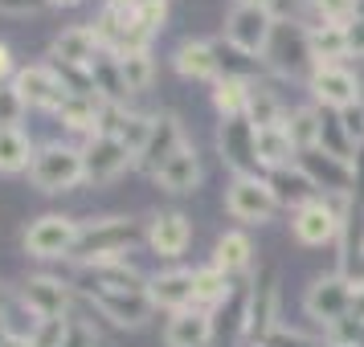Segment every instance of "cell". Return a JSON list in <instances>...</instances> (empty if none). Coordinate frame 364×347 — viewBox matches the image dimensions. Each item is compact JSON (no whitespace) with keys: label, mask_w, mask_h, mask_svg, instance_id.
<instances>
[{"label":"cell","mask_w":364,"mask_h":347,"mask_svg":"<svg viewBox=\"0 0 364 347\" xmlns=\"http://www.w3.org/2000/svg\"><path fill=\"white\" fill-rule=\"evenodd\" d=\"M135 241H139V221H132V216H95L78 229V246H74L70 258L82 270L107 262H127Z\"/></svg>","instance_id":"obj_1"},{"label":"cell","mask_w":364,"mask_h":347,"mask_svg":"<svg viewBox=\"0 0 364 347\" xmlns=\"http://www.w3.org/2000/svg\"><path fill=\"white\" fill-rule=\"evenodd\" d=\"M29 180H33L37 192H74L78 184H86L82 148H70V143L37 148L33 164H29Z\"/></svg>","instance_id":"obj_2"},{"label":"cell","mask_w":364,"mask_h":347,"mask_svg":"<svg viewBox=\"0 0 364 347\" xmlns=\"http://www.w3.org/2000/svg\"><path fill=\"white\" fill-rule=\"evenodd\" d=\"M78 229H82V221H74V216H66V213L37 216L33 225L25 229V253L37 258V262H58V258H70L74 246H78Z\"/></svg>","instance_id":"obj_3"},{"label":"cell","mask_w":364,"mask_h":347,"mask_svg":"<svg viewBox=\"0 0 364 347\" xmlns=\"http://www.w3.org/2000/svg\"><path fill=\"white\" fill-rule=\"evenodd\" d=\"M262 57H266V66L287 74V78H299L307 66H315L307 29H303L299 21H274V33H270V41H266Z\"/></svg>","instance_id":"obj_4"},{"label":"cell","mask_w":364,"mask_h":347,"mask_svg":"<svg viewBox=\"0 0 364 347\" xmlns=\"http://www.w3.org/2000/svg\"><path fill=\"white\" fill-rule=\"evenodd\" d=\"M127 167H135V151L127 148V143H119L115 135H90L82 148V172H86V184H95V188H102V184H115Z\"/></svg>","instance_id":"obj_5"},{"label":"cell","mask_w":364,"mask_h":347,"mask_svg":"<svg viewBox=\"0 0 364 347\" xmlns=\"http://www.w3.org/2000/svg\"><path fill=\"white\" fill-rule=\"evenodd\" d=\"M279 209V200L270 192V184L258 176H233V184L225 188V213L242 225H266Z\"/></svg>","instance_id":"obj_6"},{"label":"cell","mask_w":364,"mask_h":347,"mask_svg":"<svg viewBox=\"0 0 364 347\" xmlns=\"http://www.w3.org/2000/svg\"><path fill=\"white\" fill-rule=\"evenodd\" d=\"M352 307H356V282L348 274H328V278H315L311 290H307V311L319 319V323H344L352 319Z\"/></svg>","instance_id":"obj_7"},{"label":"cell","mask_w":364,"mask_h":347,"mask_svg":"<svg viewBox=\"0 0 364 347\" xmlns=\"http://www.w3.org/2000/svg\"><path fill=\"white\" fill-rule=\"evenodd\" d=\"M274 33V17L266 9H250V4H233L225 17V45H233L237 53H246L258 62V53L266 50V41Z\"/></svg>","instance_id":"obj_8"},{"label":"cell","mask_w":364,"mask_h":347,"mask_svg":"<svg viewBox=\"0 0 364 347\" xmlns=\"http://www.w3.org/2000/svg\"><path fill=\"white\" fill-rule=\"evenodd\" d=\"M340 229H344V209L328 197L307 200L291 221V233H295L299 246H328L340 237Z\"/></svg>","instance_id":"obj_9"},{"label":"cell","mask_w":364,"mask_h":347,"mask_svg":"<svg viewBox=\"0 0 364 347\" xmlns=\"http://www.w3.org/2000/svg\"><path fill=\"white\" fill-rule=\"evenodd\" d=\"M86 298L95 302V311L107 319V323H115V327H144L151 319V298L148 290H86Z\"/></svg>","instance_id":"obj_10"},{"label":"cell","mask_w":364,"mask_h":347,"mask_svg":"<svg viewBox=\"0 0 364 347\" xmlns=\"http://www.w3.org/2000/svg\"><path fill=\"white\" fill-rule=\"evenodd\" d=\"M13 86H17V94L25 106H33V111H50L58 115V106L70 99L66 86L58 82V74H53L50 62H37V66H21L13 74Z\"/></svg>","instance_id":"obj_11"},{"label":"cell","mask_w":364,"mask_h":347,"mask_svg":"<svg viewBox=\"0 0 364 347\" xmlns=\"http://www.w3.org/2000/svg\"><path fill=\"white\" fill-rule=\"evenodd\" d=\"M21 302L37 314V319H70V302H74V286L53 274H33L21 286Z\"/></svg>","instance_id":"obj_12"},{"label":"cell","mask_w":364,"mask_h":347,"mask_svg":"<svg viewBox=\"0 0 364 347\" xmlns=\"http://www.w3.org/2000/svg\"><path fill=\"white\" fill-rule=\"evenodd\" d=\"M181 148H184L181 119H176V115H156V119H151L148 143H144L139 155H135V167H139V172H148V176H156V172H160V167H164Z\"/></svg>","instance_id":"obj_13"},{"label":"cell","mask_w":364,"mask_h":347,"mask_svg":"<svg viewBox=\"0 0 364 347\" xmlns=\"http://www.w3.org/2000/svg\"><path fill=\"white\" fill-rule=\"evenodd\" d=\"M217 148L225 155V164L237 176H254L258 172V151H254V123L250 119H225L221 135H217Z\"/></svg>","instance_id":"obj_14"},{"label":"cell","mask_w":364,"mask_h":347,"mask_svg":"<svg viewBox=\"0 0 364 347\" xmlns=\"http://www.w3.org/2000/svg\"><path fill=\"white\" fill-rule=\"evenodd\" d=\"M299 167L311 176L315 188H331V192H340V197H348L352 188H356V167L344 164V160H336V155H328L323 148H311L299 155Z\"/></svg>","instance_id":"obj_15"},{"label":"cell","mask_w":364,"mask_h":347,"mask_svg":"<svg viewBox=\"0 0 364 347\" xmlns=\"http://www.w3.org/2000/svg\"><path fill=\"white\" fill-rule=\"evenodd\" d=\"M102 53L95 25H66L62 33L50 41V62L53 66H90Z\"/></svg>","instance_id":"obj_16"},{"label":"cell","mask_w":364,"mask_h":347,"mask_svg":"<svg viewBox=\"0 0 364 347\" xmlns=\"http://www.w3.org/2000/svg\"><path fill=\"white\" fill-rule=\"evenodd\" d=\"M188 241H193V221L184 213H156L148 225V246L156 258H164V262H172V258H181L184 249H188Z\"/></svg>","instance_id":"obj_17"},{"label":"cell","mask_w":364,"mask_h":347,"mask_svg":"<svg viewBox=\"0 0 364 347\" xmlns=\"http://www.w3.org/2000/svg\"><path fill=\"white\" fill-rule=\"evenodd\" d=\"M213 335H217L213 314L188 307V311H176L172 319H168L164 347H209L213 343Z\"/></svg>","instance_id":"obj_18"},{"label":"cell","mask_w":364,"mask_h":347,"mask_svg":"<svg viewBox=\"0 0 364 347\" xmlns=\"http://www.w3.org/2000/svg\"><path fill=\"white\" fill-rule=\"evenodd\" d=\"M311 90L323 106H336V111L360 102V82H356V74L344 70V66H319L311 74Z\"/></svg>","instance_id":"obj_19"},{"label":"cell","mask_w":364,"mask_h":347,"mask_svg":"<svg viewBox=\"0 0 364 347\" xmlns=\"http://www.w3.org/2000/svg\"><path fill=\"white\" fill-rule=\"evenodd\" d=\"M148 298L151 307L160 311H188L193 307V270H164V274H151L148 278Z\"/></svg>","instance_id":"obj_20"},{"label":"cell","mask_w":364,"mask_h":347,"mask_svg":"<svg viewBox=\"0 0 364 347\" xmlns=\"http://www.w3.org/2000/svg\"><path fill=\"white\" fill-rule=\"evenodd\" d=\"M156 184L172 192V197H188V192H197L200 188V155L193 143H184L172 160H168L160 172H156Z\"/></svg>","instance_id":"obj_21"},{"label":"cell","mask_w":364,"mask_h":347,"mask_svg":"<svg viewBox=\"0 0 364 347\" xmlns=\"http://www.w3.org/2000/svg\"><path fill=\"white\" fill-rule=\"evenodd\" d=\"M172 66L188 82H217L221 78V62H217V50L209 41H181L172 53Z\"/></svg>","instance_id":"obj_22"},{"label":"cell","mask_w":364,"mask_h":347,"mask_svg":"<svg viewBox=\"0 0 364 347\" xmlns=\"http://www.w3.org/2000/svg\"><path fill=\"white\" fill-rule=\"evenodd\" d=\"M274 302H279V286H274V274H262L254 282V290L246 298V331L266 339L274 331Z\"/></svg>","instance_id":"obj_23"},{"label":"cell","mask_w":364,"mask_h":347,"mask_svg":"<svg viewBox=\"0 0 364 347\" xmlns=\"http://www.w3.org/2000/svg\"><path fill=\"white\" fill-rule=\"evenodd\" d=\"M90 78H95V94H99L107 106H127L132 90H127V82H123V70H119L115 53L102 50L99 57L90 62Z\"/></svg>","instance_id":"obj_24"},{"label":"cell","mask_w":364,"mask_h":347,"mask_svg":"<svg viewBox=\"0 0 364 347\" xmlns=\"http://www.w3.org/2000/svg\"><path fill=\"white\" fill-rule=\"evenodd\" d=\"M266 184H270V192H274L279 204H295V209H303L307 200H315V184H311V176L299 167V160L291 167H274V172L266 176Z\"/></svg>","instance_id":"obj_25"},{"label":"cell","mask_w":364,"mask_h":347,"mask_svg":"<svg viewBox=\"0 0 364 347\" xmlns=\"http://www.w3.org/2000/svg\"><path fill=\"white\" fill-rule=\"evenodd\" d=\"M102 106H107V102L95 99V94H90V99L70 94V99L58 106V123H62L66 131H78V135L90 139V135H99V127H102Z\"/></svg>","instance_id":"obj_26"},{"label":"cell","mask_w":364,"mask_h":347,"mask_svg":"<svg viewBox=\"0 0 364 347\" xmlns=\"http://www.w3.org/2000/svg\"><path fill=\"white\" fill-rule=\"evenodd\" d=\"M254 151H258V167H291L299 160L295 143H291V135L282 131V127H262V131H254Z\"/></svg>","instance_id":"obj_27"},{"label":"cell","mask_w":364,"mask_h":347,"mask_svg":"<svg viewBox=\"0 0 364 347\" xmlns=\"http://www.w3.org/2000/svg\"><path fill=\"white\" fill-rule=\"evenodd\" d=\"M33 139L21 131V127H4L0 131V176H17V172H29L33 164Z\"/></svg>","instance_id":"obj_28"},{"label":"cell","mask_w":364,"mask_h":347,"mask_svg":"<svg viewBox=\"0 0 364 347\" xmlns=\"http://www.w3.org/2000/svg\"><path fill=\"white\" fill-rule=\"evenodd\" d=\"M307 41H311L315 70L319 66H340V57H348L344 25H311V29H307Z\"/></svg>","instance_id":"obj_29"},{"label":"cell","mask_w":364,"mask_h":347,"mask_svg":"<svg viewBox=\"0 0 364 347\" xmlns=\"http://www.w3.org/2000/svg\"><path fill=\"white\" fill-rule=\"evenodd\" d=\"M250 90H254V82H250V78L221 74V78H217V86H213V106H217L225 119H246V111H250Z\"/></svg>","instance_id":"obj_30"},{"label":"cell","mask_w":364,"mask_h":347,"mask_svg":"<svg viewBox=\"0 0 364 347\" xmlns=\"http://www.w3.org/2000/svg\"><path fill=\"white\" fill-rule=\"evenodd\" d=\"M250 258H254V246H250L246 233H221V237H217L213 265L225 274V278H233V274L250 270Z\"/></svg>","instance_id":"obj_31"},{"label":"cell","mask_w":364,"mask_h":347,"mask_svg":"<svg viewBox=\"0 0 364 347\" xmlns=\"http://www.w3.org/2000/svg\"><path fill=\"white\" fill-rule=\"evenodd\" d=\"M230 290H233L230 278H225L217 265L193 270V307H197V311H209V307H217V302H225Z\"/></svg>","instance_id":"obj_32"},{"label":"cell","mask_w":364,"mask_h":347,"mask_svg":"<svg viewBox=\"0 0 364 347\" xmlns=\"http://www.w3.org/2000/svg\"><path fill=\"white\" fill-rule=\"evenodd\" d=\"M282 131L291 135V143H295L299 155L311 151V148H319V111H311V106H295L291 115L282 119Z\"/></svg>","instance_id":"obj_33"},{"label":"cell","mask_w":364,"mask_h":347,"mask_svg":"<svg viewBox=\"0 0 364 347\" xmlns=\"http://www.w3.org/2000/svg\"><path fill=\"white\" fill-rule=\"evenodd\" d=\"M119 57V70H123V82L132 94H144L156 78V62H151L148 50H135V53H115Z\"/></svg>","instance_id":"obj_34"},{"label":"cell","mask_w":364,"mask_h":347,"mask_svg":"<svg viewBox=\"0 0 364 347\" xmlns=\"http://www.w3.org/2000/svg\"><path fill=\"white\" fill-rule=\"evenodd\" d=\"M246 119L254 123V131H262V127H282V102L274 99V90H266V86H254L250 90V111Z\"/></svg>","instance_id":"obj_35"},{"label":"cell","mask_w":364,"mask_h":347,"mask_svg":"<svg viewBox=\"0 0 364 347\" xmlns=\"http://www.w3.org/2000/svg\"><path fill=\"white\" fill-rule=\"evenodd\" d=\"M319 148L328 151V155H336V160L352 164V148H356V143L348 139L340 115H323V111H319Z\"/></svg>","instance_id":"obj_36"},{"label":"cell","mask_w":364,"mask_h":347,"mask_svg":"<svg viewBox=\"0 0 364 347\" xmlns=\"http://www.w3.org/2000/svg\"><path fill=\"white\" fill-rule=\"evenodd\" d=\"M315 13L323 17V25H348L360 13V0H311Z\"/></svg>","instance_id":"obj_37"},{"label":"cell","mask_w":364,"mask_h":347,"mask_svg":"<svg viewBox=\"0 0 364 347\" xmlns=\"http://www.w3.org/2000/svg\"><path fill=\"white\" fill-rule=\"evenodd\" d=\"M21 115H25V102H21L17 86L0 82V131L4 127H21Z\"/></svg>","instance_id":"obj_38"},{"label":"cell","mask_w":364,"mask_h":347,"mask_svg":"<svg viewBox=\"0 0 364 347\" xmlns=\"http://www.w3.org/2000/svg\"><path fill=\"white\" fill-rule=\"evenodd\" d=\"M66 327H70V319H41L37 331L29 335V343L33 347H62L66 343Z\"/></svg>","instance_id":"obj_39"},{"label":"cell","mask_w":364,"mask_h":347,"mask_svg":"<svg viewBox=\"0 0 364 347\" xmlns=\"http://www.w3.org/2000/svg\"><path fill=\"white\" fill-rule=\"evenodd\" d=\"M62 347H102V339H99V331L90 327L86 319H70L66 343H62Z\"/></svg>","instance_id":"obj_40"},{"label":"cell","mask_w":364,"mask_h":347,"mask_svg":"<svg viewBox=\"0 0 364 347\" xmlns=\"http://www.w3.org/2000/svg\"><path fill=\"white\" fill-rule=\"evenodd\" d=\"M340 115V123H344V131L352 143H364V102H352V106H344V111H336Z\"/></svg>","instance_id":"obj_41"},{"label":"cell","mask_w":364,"mask_h":347,"mask_svg":"<svg viewBox=\"0 0 364 347\" xmlns=\"http://www.w3.org/2000/svg\"><path fill=\"white\" fill-rule=\"evenodd\" d=\"M262 347H315L307 335H299V331H287V327H274L270 335L262 339Z\"/></svg>","instance_id":"obj_42"},{"label":"cell","mask_w":364,"mask_h":347,"mask_svg":"<svg viewBox=\"0 0 364 347\" xmlns=\"http://www.w3.org/2000/svg\"><path fill=\"white\" fill-rule=\"evenodd\" d=\"M46 4H53V0H0V13H9V17H29V13H41Z\"/></svg>","instance_id":"obj_43"},{"label":"cell","mask_w":364,"mask_h":347,"mask_svg":"<svg viewBox=\"0 0 364 347\" xmlns=\"http://www.w3.org/2000/svg\"><path fill=\"white\" fill-rule=\"evenodd\" d=\"M266 13L274 21H299V13H303V0H270L266 4ZM303 25V21H299Z\"/></svg>","instance_id":"obj_44"},{"label":"cell","mask_w":364,"mask_h":347,"mask_svg":"<svg viewBox=\"0 0 364 347\" xmlns=\"http://www.w3.org/2000/svg\"><path fill=\"white\" fill-rule=\"evenodd\" d=\"M344 37H348V57L356 53V57H364V17H352L344 25Z\"/></svg>","instance_id":"obj_45"},{"label":"cell","mask_w":364,"mask_h":347,"mask_svg":"<svg viewBox=\"0 0 364 347\" xmlns=\"http://www.w3.org/2000/svg\"><path fill=\"white\" fill-rule=\"evenodd\" d=\"M13 74H17V62H13V50L0 41V82H13Z\"/></svg>","instance_id":"obj_46"},{"label":"cell","mask_w":364,"mask_h":347,"mask_svg":"<svg viewBox=\"0 0 364 347\" xmlns=\"http://www.w3.org/2000/svg\"><path fill=\"white\" fill-rule=\"evenodd\" d=\"M107 4H111V9H119V13H127V17H135L148 0H107Z\"/></svg>","instance_id":"obj_47"},{"label":"cell","mask_w":364,"mask_h":347,"mask_svg":"<svg viewBox=\"0 0 364 347\" xmlns=\"http://www.w3.org/2000/svg\"><path fill=\"white\" fill-rule=\"evenodd\" d=\"M9 302H13V286L0 282V319H4V311H9Z\"/></svg>","instance_id":"obj_48"},{"label":"cell","mask_w":364,"mask_h":347,"mask_svg":"<svg viewBox=\"0 0 364 347\" xmlns=\"http://www.w3.org/2000/svg\"><path fill=\"white\" fill-rule=\"evenodd\" d=\"M0 347H33V343H29V339H17V335H9Z\"/></svg>","instance_id":"obj_49"},{"label":"cell","mask_w":364,"mask_h":347,"mask_svg":"<svg viewBox=\"0 0 364 347\" xmlns=\"http://www.w3.org/2000/svg\"><path fill=\"white\" fill-rule=\"evenodd\" d=\"M237 4H250V9H266L270 0H237Z\"/></svg>","instance_id":"obj_50"},{"label":"cell","mask_w":364,"mask_h":347,"mask_svg":"<svg viewBox=\"0 0 364 347\" xmlns=\"http://www.w3.org/2000/svg\"><path fill=\"white\" fill-rule=\"evenodd\" d=\"M53 4H62V9H70V4H82V0H53Z\"/></svg>","instance_id":"obj_51"}]
</instances>
